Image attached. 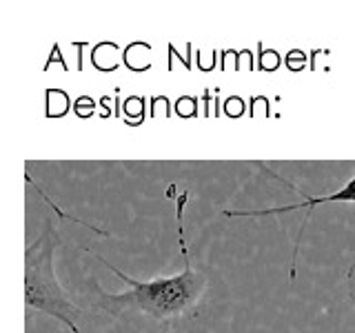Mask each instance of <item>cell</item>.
Returning a JSON list of instances; mask_svg holds the SVG:
<instances>
[{
	"label": "cell",
	"instance_id": "cell-1",
	"mask_svg": "<svg viewBox=\"0 0 355 333\" xmlns=\"http://www.w3.org/2000/svg\"><path fill=\"white\" fill-rule=\"evenodd\" d=\"M189 194H180L175 200V222H178V244L184 260L182 273L171 278H158L151 282L133 280L131 275L120 271L118 266L107 262L103 255L96 258L103 262L111 273H116L122 282H127L131 289L125 293H107L94 275H89V302L100 314H107L109 318L127 320L129 316H147L164 327H173L180 320L193 316L200 300L205 298L209 278L202 271H196L191 266V255L187 249V236H184V205Z\"/></svg>",
	"mask_w": 355,
	"mask_h": 333
},
{
	"label": "cell",
	"instance_id": "cell-2",
	"mask_svg": "<svg viewBox=\"0 0 355 333\" xmlns=\"http://www.w3.org/2000/svg\"><path fill=\"white\" fill-rule=\"evenodd\" d=\"M58 247L60 233L53 222L47 220L40 236L25 249V309L27 318H31L33 311H40L60 320L71 333H78V318L83 311L67 298L55 275L53 255Z\"/></svg>",
	"mask_w": 355,
	"mask_h": 333
},
{
	"label": "cell",
	"instance_id": "cell-3",
	"mask_svg": "<svg viewBox=\"0 0 355 333\" xmlns=\"http://www.w3.org/2000/svg\"><path fill=\"white\" fill-rule=\"evenodd\" d=\"M269 176H273L275 180H280L282 185H286L291 191L300 194L302 196V203L300 205H288V207H271V209H249V211H238V209H227L222 211L227 218H264V216H273V214H286V211H295V209H306V216H304V227L300 229V236L295 240V249H293V260H291V280L295 278V262H297V251H300V242H302V233L306 229V222L311 220V216H313L315 207L320 205H329V203H355V176L351 178V180L344 185L342 189H338V191L333 194H327V196H309L304 194L302 189H297L293 182L284 180V178L280 173H275L271 169H264Z\"/></svg>",
	"mask_w": 355,
	"mask_h": 333
},
{
	"label": "cell",
	"instance_id": "cell-4",
	"mask_svg": "<svg viewBox=\"0 0 355 333\" xmlns=\"http://www.w3.org/2000/svg\"><path fill=\"white\" fill-rule=\"evenodd\" d=\"M347 284H349V296H351V302L355 307V260L351 262L349 271H347Z\"/></svg>",
	"mask_w": 355,
	"mask_h": 333
}]
</instances>
